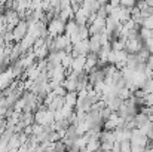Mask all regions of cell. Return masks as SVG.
I'll return each instance as SVG.
<instances>
[{
	"label": "cell",
	"instance_id": "1",
	"mask_svg": "<svg viewBox=\"0 0 153 152\" xmlns=\"http://www.w3.org/2000/svg\"><path fill=\"white\" fill-rule=\"evenodd\" d=\"M65 22L67 21H64L62 18H59V16H55V18H52L51 21L48 22V31H49V34L51 36H58V34H62L64 31H65Z\"/></svg>",
	"mask_w": 153,
	"mask_h": 152
},
{
	"label": "cell",
	"instance_id": "2",
	"mask_svg": "<svg viewBox=\"0 0 153 152\" xmlns=\"http://www.w3.org/2000/svg\"><path fill=\"white\" fill-rule=\"evenodd\" d=\"M91 13H92L91 7L80 4V7L76 10V13H74V18H73V19H74L79 25H86V24H88V21H89Z\"/></svg>",
	"mask_w": 153,
	"mask_h": 152
},
{
	"label": "cell",
	"instance_id": "3",
	"mask_svg": "<svg viewBox=\"0 0 153 152\" xmlns=\"http://www.w3.org/2000/svg\"><path fill=\"white\" fill-rule=\"evenodd\" d=\"M27 31H28V22H27V19H21V21L15 25V28L12 30L13 37H15V42H21L22 37L27 34Z\"/></svg>",
	"mask_w": 153,
	"mask_h": 152
},
{
	"label": "cell",
	"instance_id": "4",
	"mask_svg": "<svg viewBox=\"0 0 153 152\" xmlns=\"http://www.w3.org/2000/svg\"><path fill=\"white\" fill-rule=\"evenodd\" d=\"M143 46H144V42L140 39V36L134 39H126V43H125V49L129 54H137Z\"/></svg>",
	"mask_w": 153,
	"mask_h": 152
},
{
	"label": "cell",
	"instance_id": "5",
	"mask_svg": "<svg viewBox=\"0 0 153 152\" xmlns=\"http://www.w3.org/2000/svg\"><path fill=\"white\" fill-rule=\"evenodd\" d=\"M70 43H71V39H70V36L65 34V33L58 34V36H55V39H53V48L56 51L65 49V46L70 45Z\"/></svg>",
	"mask_w": 153,
	"mask_h": 152
},
{
	"label": "cell",
	"instance_id": "6",
	"mask_svg": "<svg viewBox=\"0 0 153 152\" xmlns=\"http://www.w3.org/2000/svg\"><path fill=\"white\" fill-rule=\"evenodd\" d=\"M85 64H86V55L85 54H79L74 57L73 64H71V70L77 72V73H83L85 72Z\"/></svg>",
	"mask_w": 153,
	"mask_h": 152
},
{
	"label": "cell",
	"instance_id": "7",
	"mask_svg": "<svg viewBox=\"0 0 153 152\" xmlns=\"http://www.w3.org/2000/svg\"><path fill=\"white\" fill-rule=\"evenodd\" d=\"M34 42H36V37H34L31 33H28V31H27V34H25V36L22 37V40L19 42V43H21V48H22V51H24V54H25L28 49H31V48H33Z\"/></svg>",
	"mask_w": 153,
	"mask_h": 152
},
{
	"label": "cell",
	"instance_id": "8",
	"mask_svg": "<svg viewBox=\"0 0 153 152\" xmlns=\"http://www.w3.org/2000/svg\"><path fill=\"white\" fill-rule=\"evenodd\" d=\"M21 146V140H19V133H13L7 142V151H18Z\"/></svg>",
	"mask_w": 153,
	"mask_h": 152
},
{
	"label": "cell",
	"instance_id": "9",
	"mask_svg": "<svg viewBox=\"0 0 153 152\" xmlns=\"http://www.w3.org/2000/svg\"><path fill=\"white\" fill-rule=\"evenodd\" d=\"M101 40H100V34H91L89 36V48H91V52H97L101 49Z\"/></svg>",
	"mask_w": 153,
	"mask_h": 152
},
{
	"label": "cell",
	"instance_id": "10",
	"mask_svg": "<svg viewBox=\"0 0 153 152\" xmlns=\"http://www.w3.org/2000/svg\"><path fill=\"white\" fill-rule=\"evenodd\" d=\"M77 31H79V24L74 21V19H68L67 22H65V34H68V36H73V34H77Z\"/></svg>",
	"mask_w": 153,
	"mask_h": 152
},
{
	"label": "cell",
	"instance_id": "11",
	"mask_svg": "<svg viewBox=\"0 0 153 152\" xmlns=\"http://www.w3.org/2000/svg\"><path fill=\"white\" fill-rule=\"evenodd\" d=\"M64 103L71 106V107H76V103H77V91H67V94L64 96Z\"/></svg>",
	"mask_w": 153,
	"mask_h": 152
},
{
	"label": "cell",
	"instance_id": "12",
	"mask_svg": "<svg viewBox=\"0 0 153 152\" xmlns=\"http://www.w3.org/2000/svg\"><path fill=\"white\" fill-rule=\"evenodd\" d=\"M150 119H149V115H146L144 112H140L134 116V122H135V127H141L144 124H147Z\"/></svg>",
	"mask_w": 153,
	"mask_h": 152
},
{
	"label": "cell",
	"instance_id": "13",
	"mask_svg": "<svg viewBox=\"0 0 153 152\" xmlns=\"http://www.w3.org/2000/svg\"><path fill=\"white\" fill-rule=\"evenodd\" d=\"M58 16L62 18L64 21H68V19H73L74 18V10L73 7H67V9H61L58 12Z\"/></svg>",
	"mask_w": 153,
	"mask_h": 152
},
{
	"label": "cell",
	"instance_id": "14",
	"mask_svg": "<svg viewBox=\"0 0 153 152\" xmlns=\"http://www.w3.org/2000/svg\"><path fill=\"white\" fill-rule=\"evenodd\" d=\"M62 104H64V97L55 96V99H53V100H52L51 103H49V104L46 106V107H48L49 110H53V112H55V110H56V109H59V107H61Z\"/></svg>",
	"mask_w": 153,
	"mask_h": 152
},
{
	"label": "cell",
	"instance_id": "15",
	"mask_svg": "<svg viewBox=\"0 0 153 152\" xmlns=\"http://www.w3.org/2000/svg\"><path fill=\"white\" fill-rule=\"evenodd\" d=\"M137 57H138L140 63H147V61H149V58H150V51L147 49L146 46H143L141 49L137 52Z\"/></svg>",
	"mask_w": 153,
	"mask_h": 152
},
{
	"label": "cell",
	"instance_id": "16",
	"mask_svg": "<svg viewBox=\"0 0 153 152\" xmlns=\"http://www.w3.org/2000/svg\"><path fill=\"white\" fill-rule=\"evenodd\" d=\"M138 36H140V39L143 40V42H146L149 37H152V30L150 28H147V27H144V25H141L140 27V30H138Z\"/></svg>",
	"mask_w": 153,
	"mask_h": 152
},
{
	"label": "cell",
	"instance_id": "17",
	"mask_svg": "<svg viewBox=\"0 0 153 152\" xmlns=\"http://www.w3.org/2000/svg\"><path fill=\"white\" fill-rule=\"evenodd\" d=\"M77 34H79V37H80L82 40L89 39V36H91V33H89V27H88V25H79V31H77Z\"/></svg>",
	"mask_w": 153,
	"mask_h": 152
},
{
	"label": "cell",
	"instance_id": "18",
	"mask_svg": "<svg viewBox=\"0 0 153 152\" xmlns=\"http://www.w3.org/2000/svg\"><path fill=\"white\" fill-rule=\"evenodd\" d=\"M73 60H74L73 54H65V55L62 57V60H61V64H62V67H65V69H71Z\"/></svg>",
	"mask_w": 153,
	"mask_h": 152
},
{
	"label": "cell",
	"instance_id": "19",
	"mask_svg": "<svg viewBox=\"0 0 153 152\" xmlns=\"http://www.w3.org/2000/svg\"><path fill=\"white\" fill-rule=\"evenodd\" d=\"M25 104H27V101H25V99L21 96L18 100L15 101V104H13L12 107H13V110H16V112H24V107H25Z\"/></svg>",
	"mask_w": 153,
	"mask_h": 152
},
{
	"label": "cell",
	"instance_id": "20",
	"mask_svg": "<svg viewBox=\"0 0 153 152\" xmlns=\"http://www.w3.org/2000/svg\"><path fill=\"white\" fill-rule=\"evenodd\" d=\"M53 93H55V96H59V97H64V96L67 94V88H65L64 85H59V87H56V88L53 90Z\"/></svg>",
	"mask_w": 153,
	"mask_h": 152
},
{
	"label": "cell",
	"instance_id": "21",
	"mask_svg": "<svg viewBox=\"0 0 153 152\" xmlns=\"http://www.w3.org/2000/svg\"><path fill=\"white\" fill-rule=\"evenodd\" d=\"M120 151L122 152L131 151V140H122V142H120Z\"/></svg>",
	"mask_w": 153,
	"mask_h": 152
},
{
	"label": "cell",
	"instance_id": "22",
	"mask_svg": "<svg viewBox=\"0 0 153 152\" xmlns=\"http://www.w3.org/2000/svg\"><path fill=\"white\" fill-rule=\"evenodd\" d=\"M137 4V0H120V6H125V7H134Z\"/></svg>",
	"mask_w": 153,
	"mask_h": 152
},
{
	"label": "cell",
	"instance_id": "23",
	"mask_svg": "<svg viewBox=\"0 0 153 152\" xmlns=\"http://www.w3.org/2000/svg\"><path fill=\"white\" fill-rule=\"evenodd\" d=\"M33 84H34V79H30V78H25V81H22V87H24L25 91L30 90L33 87Z\"/></svg>",
	"mask_w": 153,
	"mask_h": 152
},
{
	"label": "cell",
	"instance_id": "24",
	"mask_svg": "<svg viewBox=\"0 0 153 152\" xmlns=\"http://www.w3.org/2000/svg\"><path fill=\"white\" fill-rule=\"evenodd\" d=\"M144 27H147V28H150L153 30V13L152 15H149V16H146V19H144V24H143Z\"/></svg>",
	"mask_w": 153,
	"mask_h": 152
},
{
	"label": "cell",
	"instance_id": "25",
	"mask_svg": "<svg viewBox=\"0 0 153 152\" xmlns=\"http://www.w3.org/2000/svg\"><path fill=\"white\" fill-rule=\"evenodd\" d=\"M144 46L150 51V54H153V36H152V37H149V39L144 42Z\"/></svg>",
	"mask_w": 153,
	"mask_h": 152
},
{
	"label": "cell",
	"instance_id": "26",
	"mask_svg": "<svg viewBox=\"0 0 153 152\" xmlns=\"http://www.w3.org/2000/svg\"><path fill=\"white\" fill-rule=\"evenodd\" d=\"M6 110H7L6 106H0V119L1 118H6Z\"/></svg>",
	"mask_w": 153,
	"mask_h": 152
},
{
	"label": "cell",
	"instance_id": "27",
	"mask_svg": "<svg viewBox=\"0 0 153 152\" xmlns=\"http://www.w3.org/2000/svg\"><path fill=\"white\" fill-rule=\"evenodd\" d=\"M97 1H98L101 6H105V4H108V3H110V0H97Z\"/></svg>",
	"mask_w": 153,
	"mask_h": 152
},
{
	"label": "cell",
	"instance_id": "28",
	"mask_svg": "<svg viewBox=\"0 0 153 152\" xmlns=\"http://www.w3.org/2000/svg\"><path fill=\"white\" fill-rule=\"evenodd\" d=\"M110 4H113V6H119V4H120V0H110Z\"/></svg>",
	"mask_w": 153,
	"mask_h": 152
},
{
	"label": "cell",
	"instance_id": "29",
	"mask_svg": "<svg viewBox=\"0 0 153 152\" xmlns=\"http://www.w3.org/2000/svg\"><path fill=\"white\" fill-rule=\"evenodd\" d=\"M6 1H7V0H0V3H3V4H4Z\"/></svg>",
	"mask_w": 153,
	"mask_h": 152
},
{
	"label": "cell",
	"instance_id": "30",
	"mask_svg": "<svg viewBox=\"0 0 153 152\" xmlns=\"http://www.w3.org/2000/svg\"><path fill=\"white\" fill-rule=\"evenodd\" d=\"M152 34H153V30H152Z\"/></svg>",
	"mask_w": 153,
	"mask_h": 152
}]
</instances>
